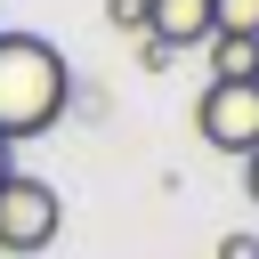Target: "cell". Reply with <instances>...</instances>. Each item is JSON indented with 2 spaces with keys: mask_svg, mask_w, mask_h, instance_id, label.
<instances>
[{
  "mask_svg": "<svg viewBox=\"0 0 259 259\" xmlns=\"http://www.w3.org/2000/svg\"><path fill=\"white\" fill-rule=\"evenodd\" d=\"M73 105V65L57 40L40 32H0V138L24 146L40 130H57Z\"/></svg>",
  "mask_w": 259,
  "mask_h": 259,
  "instance_id": "obj_1",
  "label": "cell"
},
{
  "mask_svg": "<svg viewBox=\"0 0 259 259\" xmlns=\"http://www.w3.org/2000/svg\"><path fill=\"white\" fill-rule=\"evenodd\" d=\"M57 227H65V194H57L49 178L16 170V178L0 186V259H40V251L57 243Z\"/></svg>",
  "mask_w": 259,
  "mask_h": 259,
  "instance_id": "obj_2",
  "label": "cell"
},
{
  "mask_svg": "<svg viewBox=\"0 0 259 259\" xmlns=\"http://www.w3.org/2000/svg\"><path fill=\"white\" fill-rule=\"evenodd\" d=\"M194 130H202V146H219V154H259V81H210L202 97H194Z\"/></svg>",
  "mask_w": 259,
  "mask_h": 259,
  "instance_id": "obj_3",
  "label": "cell"
},
{
  "mask_svg": "<svg viewBox=\"0 0 259 259\" xmlns=\"http://www.w3.org/2000/svg\"><path fill=\"white\" fill-rule=\"evenodd\" d=\"M146 40H162V49H202V40H210V0H146Z\"/></svg>",
  "mask_w": 259,
  "mask_h": 259,
  "instance_id": "obj_4",
  "label": "cell"
},
{
  "mask_svg": "<svg viewBox=\"0 0 259 259\" xmlns=\"http://www.w3.org/2000/svg\"><path fill=\"white\" fill-rule=\"evenodd\" d=\"M202 49H210V81H259V40H227V32H210Z\"/></svg>",
  "mask_w": 259,
  "mask_h": 259,
  "instance_id": "obj_5",
  "label": "cell"
},
{
  "mask_svg": "<svg viewBox=\"0 0 259 259\" xmlns=\"http://www.w3.org/2000/svg\"><path fill=\"white\" fill-rule=\"evenodd\" d=\"M210 32H227V40H259V0H210Z\"/></svg>",
  "mask_w": 259,
  "mask_h": 259,
  "instance_id": "obj_6",
  "label": "cell"
},
{
  "mask_svg": "<svg viewBox=\"0 0 259 259\" xmlns=\"http://www.w3.org/2000/svg\"><path fill=\"white\" fill-rule=\"evenodd\" d=\"M105 24H121V32H146V0H105Z\"/></svg>",
  "mask_w": 259,
  "mask_h": 259,
  "instance_id": "obj_7",
  "label": "cell"
},
{
  "mask_svg": "<svg viewBox=\"0 0 259 259\" xmlns=\"http://www.w3.org/2000/svg\"><path fill=\"white\" fill-rule=\"evenodd\" d=\"M219 259H259V235H251V227H235V235H219Z\"/></svg>",
  "mask_w": 259,
  "mask_h": 259,
  "instance_id": "obj_8",
  "label": "cell"
},
{
  "mask_svg": "<svg viewBox=\"0 0 259 259\" xmlns=\"http://www.w3.org/2000/svg\"><path fill=\"white\" fill-rule=\"evenodd\" d=\"M243 194L259 202V154H243Z\"/></svg>",
  "mask_w": 259,
  "mask_h": 259,
  "instance_id": "obj_9",
  "label": "cell"
},
{
  "mask_svg": "<svg viewBox=\"0 0 259 259\" xmlns=\"http://www.w3.org/2000/svg\"><path fill=\"white\" fill-rule=\"evenodd\" d=\"M8 178H16V146L0 138V186H8Z\"/></svg>",
  "mask_w": 259,
  "mask_h": 259,
  "instance_id": "obj_10",
  "label": "cell"
}]
</instances>
